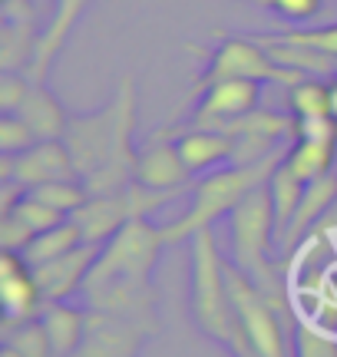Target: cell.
Here are the masks:
<instances>
[{
	"mask_svg": "<svg viewBox=\"0 0 337 357\" xmlns=\"http://www.w3.org/2000/svg\"><path fill=\"white\" fill-rule=\"evenodd\" d=\"M166 245L162 225H156L152 218H136L126 229H119L109 242L100 245V255L79 291L83 305L132 321L156 337L162 331V318L152 271Z\"/></svg>",
	"mask_w": 337,
	"mask_h": 357,
	"instance_id": "cell-1",
	"label": "cell"
},
{
	"mask_svg": "<svg viewBox=\"0 0 337 357\" xmlns=\"http://www.w3.org/2000/svg\"><path fill=\"white\" fill-rule=\"evenodd\" d=\"M136 119H139V86L132 77L119 79L106 106L90 113H73L63 142L77 176L90 195L119 192L136 182Z\"/></svg>",
	"mask_w": 337,
	"mask_h": 357,
	"instance_id": "cell-2",
	"label": "cell"
},
{
	"mask_svg": "<svg viewBox=\"0 0 337 357\" xmlns=\"http://www.w3.org/2000/svg\"><path fill=\"white\" fill-rule=\"evenodd\" d=\"M285 155H288V146H281V149H274L272 155H265L258 162L225 166V169H215V172H205L192 185V205H189V212L182 218H175V222L162 225L166 242L182 245V242H189L195 231H205L219 218H228L232 208L245 199L248 192H255L258 185H265L274 176V169L285 162Z\"/></svg>",
	"mask_w": 337,
	"mask_h": 357,
	"instance_id": "cell-3",
	"label": "cell"
},
{
	"mask_svg": "<svg viewBox=\"0 0 337 357\" xmlns=\"http://www.w3.org/2000/svg\"><path fill=\"white\" fill-rule=\"evenodd\" d=\"M189 311L195 328L225 347L235 324V307L225 278V258L212 238V229L189 238Z\"/></svg>",
	"mask_w": 337,
	"mask_h": 357,
	"instance_id": "cell-4",
	"label": "cell"
},
{
	"mask_svg": "<svg viewBox=\"0 0 337 357\" xmlns=\"http://www.w3.org/2000/svg\"><path fill=\"white\" fill-rule=\"evenodd\" d=\"M219 79H258V83H274V86H295L304 79V73L291 70V66L278 63L272 56V50L255 40L251 33H219L215 50L205 53V70L195 79V93L208 83Z\"/></svg>",
	"mask_w": 337,
	"mask_h": 357,
	"instance_id": "cell-5",
	"label": "cell"
},
{
	"mask_svg": "<svg viewBox=\"0 0 337 357\" xmlns=\"http://www.w3.org/2000/svg\"><path fill=\"white\" fill-rule=\"evenodd\" d=\"M228 245H232V261L245 268L251 278H261L265 268L274 261V245H281L278 235V215L268 182L248 192L228 215Z\"/></svg>",
	"mask_w": 337,
	"mask_h": 357,
	"instance_id": "cell-6",
	"label": "cell"
},
{
	"mask_svg": "<svg viewBox=\"0 0 337 357\" xmlns=\"http://www.w3.org/2000/svg\"><path fill=\"white\" fill-rule=\"evenodd\" d=\"M179 192H159L146 189L139 182H132L119 192H106V195H90L83 208H79L73 222L79 225L83 238L90 245H106L119 229H126L136 218H149L159 212L162 205H168Z\"/></svg>",
	"mask_w": 337,
	"mask_h": 357,
	"instance_id": "cell-7",
	"label": "cell"
},
{
	"mask_svg": "<svg viewBox=\"0 0 337 357\" xmlns=\"http://www.w3.org/2000/svg\"><path fill=\"white\" fill-rule=\"evenodd\" d=\"M261 86L265 83H258V79H219V83H208V86L198 89V100H195L185 126L225 129L228 123L258 109Z\"/></svg>",
	"mask_w": 337,
	"mask_h": 357,
	"instance_id": "cell-8",
	"label": "cell"
},
{
	"mask_svg": "<svg viewBox=\"0 0 337 357\" xmlns=\"http://www.w3.org/2000/svg\"><path fill=\"white\" fill-rule=\"evenodd\" d=\"M17 178L26 189H37L47 182H66L77 176V162L63 139H40L20 155H0V182Z\"/></svg>",
	"mask_w": 337,
	"mask_h": 357,
	"instance_id": "cell-9",
	"label": "cell"
},
{
	"mask_svg": "<svg viewBox=\"0 0 337 357\" xmlns=\"http://www.w3.org/2000/svg\"><path fill=\"white\" fill-rule=\"evenodd\" d=\"M136 182L159 192H185L192 182V172L185 169L175 146V129H156L136 153Z\"/></svg>",
	"mask_w": 337,
	"mask_h": 357,
	"instance_id": "cell-10",
	"label": "cell"
},
{
	"mask_svg": "<svg viewBox=\"0 0 337 357\" xmlns=\"http://www.w3.org/2000/svg\"><path fill=\"white\" fill-rule=\"evenodd\" d=\"M43 305H47V298L40 291L33 265L24 258V252H3L0 255V307H3V324L40 318Z\"/></svg>",
	"mask_w": 337,
	"mask_h": 357,
	"instance_id": "cell-11",
	"label": "cell"
},
{
	"mask_svg": "<svg viewBox=\"0 0 337 357\" xmlns=\"http://www.w3.org/2000/svg\"><path fill=\"white\" fill-rule=\"evenodd\" d=\"M149 337L152 334L139 328V324L90 307L86 337H83V344L77 347L73 357H139V351H143Z\"/></svg>",
	"mask_w": 337,
	"mask_h": 357,
	"instance_id": "cell-12",
	"label": "cell"
},
{
	"mask_svg": "<svg viewBox=\"0 0 337 357\" xmlns=\"http://www.w3.org/2000/svg\"><path fill=\"white\" fill-rule=\"evenodd\" d=\"M96 255H100V245L83 242L79 248L53 258V261L33 265V275H37L43 298L47 301H70V298H77L83 291V284H86V275H90Z\"/></svg>",
	"mask_w": 337,
	"mask_h": 357,
	"instance_id": "cell-13",
	"label": "cell"
},
{
	"mask_svg": "<svg viewBox=\"0 0 337 357\" xmlns=\"http://www.w3.org/2000/svg\"><path fill=\"white\" fill-rule=\"evenodd\" d=\"M175 129V146L185 169L192 176L202 172H215L219 166H232L235 162V139L221 129L205 126H172Z\"/></svg>",
	"mask_w": 337,
	"mask_h": 357,
	"instance_id": "cell-14",
	"label": "cell"
},
{
	"mask_svg": "<svg viewBox=\"0 0 337 357\" xmlns=\"http://www.w3.org/2000/svg\"><path fill=\"white\" fill-rule=\"evenodd\" d=\"M334 202H337V172L308 182V185H304V199H301L298 212H295V218H291L288 231L281 235V255L285 258L295 255V252L301 248V242L311 235L314 225L327 215V208H331Z\"/></svg>",
	"mask_w": 337,
	"mask_h": 357,
	"instance_id": "cell-15",
	"label": "cell"
},
{
	"mask_svg": "<svg viewBox=\"0 0 337 357\" xmlns=\"http://www.w3.org/2000/svg\"><path fill=\"white\" fill-rule=\"evenodd\" d=\"M90 3H93V0H56L53 20H50V26L43 30V37H40L37 60H33V66H30V77H33V79L47 83L53 63L60 60V53H63V47L70 43L73 30L79 26L83 13L90 10Z\"/></svg>",
	"mask_w": 337,
	"mask_h": 357,
	"instance_id": "cell-16",
	"label": "cell"
},
{
	"mask_svg": "<svg viewBox=\"0 0 337 357\" xmlns=\"http://www.w3.org/2000/svg\"><path fill=\"white\" fill-rule=\"evenodd\" d=\"M17 116L33 129L37 139H63V132H66V126H70V116L73 113L53 96V89L47 86V83L33 79V86L26 93V100L20 102Z\"/></svg>",
	"mask_w": 337,
	"mask_h": 357,
	"instance_id": "cell-17",
	"label": "cell"
},
{
	"mask_svg": "<svg viewBox=\"0 0 337 357\" xmlns=\"http://www.w3.org/2000/svg\"><path fill=\"white\" fill-rule=\"evenodd\" d=\"M86 318H90V307L83 305H70V301H47L40 311V321L50 334V344L56 357H73L77 347L86 337Z\"/></svg>",
	"mask_w": 337,
	"mask_h": 357,
	"instance_id": "cell-18",
	"label": "cell"
},
{
	"mask_svg": "<svg viewBox=\"0 0 337 357\" xmlns=\"http://www.w3.org/2000/svg\"><path fill=\"white\" fill-rule=\"evenodd\" d=\"M337 162V136L331 139H291L285 155V166L304 182L331 176Z\"/></svg>",
	"mask_w": 337,
	"mask_h": 357,
	"instance_id": "cell-19",
	"label": "cell"
},
{
	"mask_svg": "<svg viewBox=\"0 0 337 357\" xmlns=\"http://www.w3.org/2000/svg\"><path fill=\"white\" fill-rule=\"evenodd\" d=\"M83 242H86V238H83L79 225L73 222V215H70V218H63L60 225H53V229L33 235L30 245L24 248V258L30 265H43V261H53V258H60V255H66V252L79 248Z\"/></svg>",
	"mask_w": 337,
	"mask_h": 357,
	"instance_id": "cell-20",
	"label": "cell"
},
{
	"mask_svg": "<svg viewBox=\"0 0 337 357\" xmlns=\"http://www.w3.org/2000/svg\"><path fill=\"white\" fill-rule=\"evenodd\" d=\"M288 113L295 116V119L334 116V109H331V79L327 77H304L301 83L288 86Z\"/></svg>",
	"mask_w": 337,
	"mask_h": 357,
	"instance_id": "cell-21",
	"label": "cell"
},
{
	"mask_svg": "<svg viewBox=\"0 0 337 357\" xmlns=\"http://www.w3.org/2000/svg\"><path fill=\"white\" fill-rule=\"evenodd\" d=\"M304 178H298L291 169L281 162L274 169V176L268 178V192H272V202H274V215H278V235H285L291 218L298 212L301 199H304Z\"/></svg>",
	"mask_w": 337,
	"mask_h": 357,
	"instance_id": "cell-22",
	"label": "cell"
},
{
	"mask_svg": "<svg viewBox=\"0 0 337 357\" xmlns=\"http://www.w3.org/2000/svg\"><path fill=\"white\" fill-rule=\"evenodd\" d=\"M3 344L17 347L24 357H56L53 354V344H50V334H47V328H43L40 318L3 324Z\"/></svg>",
	"mask_w": 337,
	"mask_h": 357,
	"instance_id": "cell-23",
	"label": "cell"
},
{
	"mask_svg": "<svg viewBox=\"0 0 337 357\" xmlns=\"http://www.w3.org/2000/svg\"><path fill=\"white\" fill-rule=\"evenodd\" d=\"M7 215H17L20 222H24L26 229L33 231V235H40V231H47V229H53V225H60L66 215H60L56 208H50L47 202H40L33 192L26 189V195L20 199V202L13 205V212H7Z\"/></svg>",
	"mask_w": 337,
	"mask_h": 357,
	"instance_id": "cell-24",
	"label": "cell"
},
{
	"mask_svg": "<svg viewBox=\"0 0 337 357\" xmlns=\"http://www.w3.org/2000/svg\"><path fill=\"white\" fill-rule=\"evenodd\" d=\"M248 3L272 10L274 17H281L288 24H308V20H314V17H321L327 10L324 0H248Z\"/></svg>",
	"mask_w": 337,
	"mask_h": 357,
	"instance_id": "cell-25",
	"label": "cell"
},
{
	"mask_svg": "<svg viewBox=\"0 0 337 357\" xmlns=\"http://www.w3.org/2000/svg\"><path fill=\"white\" fill-rule=\"evenodd\" d=\"M37 136L33 129L26 126L17 113H3L0 116V155H20L26 153L30 146H37Z\"/></svg>",
	"mask_w": 337,
	"mask_h": 357,
	"instance_id": "cell-26",
	"label": "cell"
},
{
	"mask_svg": "<svg viewBox=\"0 0 337 357\" xmlns=\"http://www.w3.org/2000/svg\"><path fill=\"white\" fill-rule=\"evenodd\" d=\"M295 357H337V337L298 321V328H295Z\"/></svg>",
	"mask_w": 337,
	"mask_h": 357,
	"instance_id": "cell-27",
	"label": "cell"
},
{
	"mask_svg": "<svg viewBox=\"0 0 337 357\" xmlns=\"http://www.w3.org/2000/svg\"><path fill=\"white\" fill-rule=\"evenodd\" d=\"M33 86V77L24 70H0V113H17Z\"/></svg>",
	"mask_w": 337,
	"mask_h": 357,
	"instance_id": "cell-28",
	"label": "cell"
},
{
	"mask_svg": "<svg viewBox=\"0 0 337 357\" xmlns=\"http://www.w3.org/2000/svg\"><path fill=\"white\" fill-rule=\"evenodd\" d=\"M33 238V231L26 229L17 215H0V245L3 252H24Z\"/></svg>",
	"mask_w": 337,
	"mask_h": 357,
	"instance_id": "cell-29",
	"label": "cell"
},
{
	"mask_svg": "<svg viewBox=\"0 0 337 357\" xmlns=\"http://www.w3.org/2000/svg\"><path fill=\"white\" fill-rule=\"evenodd\" d=\"M331 109H334V119H337V77H331Z\"/></svg>",
	"mask_w": 337,
	"mask_h": 357,
	"instance_id": "cell-30",
	"label": "cell"
},
{
	"mask_svg": "<svg viewBox=\"0 0 337 357\" xmlns=\"http://www.w3.org/2000/svg\"><path fill=\"white\" fill-rule=\"evenodd\" d=\"M0 357H24V354H20V351H17V347L3 344V347H0Z\"/></svg>",
	"mask_w": 337,
	"mask_h": 357,
	"instance_id": "cell-31",
	"label": "cell"
},
{
	"mask_svg": "<svg viewBox=\"0 0 337 357\" xmlns=\"http://www.w3.org/2000/svg\"><path fill=\"white\" fill-rule=\"evenodd\" d=\"M324 3H327V10H331V7H337V0H324Z\"/></svg>",
	"mask_w": 337,
	"mask_h": 357,
	"instance_id": "cell-32",
	"label": "cell"
}]
</instances>
